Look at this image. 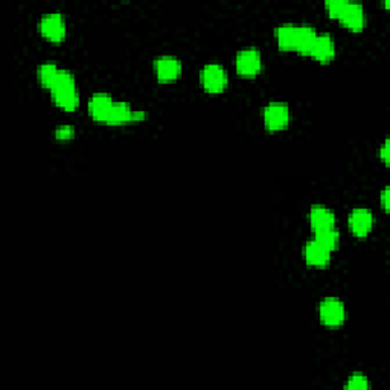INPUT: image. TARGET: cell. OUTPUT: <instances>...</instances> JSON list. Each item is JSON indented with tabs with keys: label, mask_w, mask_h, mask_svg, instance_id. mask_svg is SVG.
<instances>
[{
	"label": "cell",
	"mask_w": 390,
	"mask_h": 390,
	"mask_svg": "<svg viewBox=\"0 0 390 390\" xmlns=\"http://www.w3.org/2000/svg\"><path fill=\"white\" fill-rule=\"evenodd\" d=\"M263 120L267 132H284L290 125V107L285 102H270L263 110Z\"/></svg>",
	"instance_id": "4"
},
{
	"label": "cell",
	"mask_w": 390,
	"mask_h": 390,
	"mask_svg": "<svg viewBox=\"0 0 390 390\" xmlns=\"http://www.w3.org/2000/svg\"><path fill=\"white\" fill-rule=\"evenodd\" d=\"M348 228L355 238H366L374 229V214L368 207H355L349 212Z\"/></svg>",
	"instance_id": "9"
},
{
	"label": "cell",
	"mask_w": 390,
	"mask_h": 390,
	"mask_svg": "<svg viewBox=\"0 0 390 390\" xmlns=\"http://www.w3.org/2000/svg\"><path fill=\"white\" fill-rule=\"evenodd\" d=\"M274 40L276 45L284 52H294L298 40V26L296 25H279L274 29Z\"/></svg>",
	"instance_id": "15"
},
{
	"label": "cell",
	"mask_w": 390,
	"mask_h": 390,
	"mask_svg": "<svg viewBox=\"0 0 390 390\" xmlns=\"http://www.w3.org/2000/svg\"><path fill=\"white\" fill-rule=\"evenodd\" d=\"M113 102H115L113 98H111V95L109 93H104V92L93 93L88 104L89 116L95 120V123L106 124L107 118L110 115V110L113 107Z\"/></svg>",
	"instance_id": "10"
},
{
	"label": "cell",
	"mask_w": 390,
	"mask_h": 390,
	"mask_svg": "<svg viewBox=\"0 0 390 390\" xmlns=\"http://www.w3.org/2000/svg\"><path fill=\"white\" fill-rule=\"evenodd\" d=\"M319 320L326 328H340L346 320L344 303L337 298H325L319 303Z\"/></svg>",
	"instance_id": "6"
},
{
	"label": "cell",
	"mask_w": 390,
	"mask_h": 390,
	"mask_svg": "<svg viewBox=\"0 0 390 390\" xmlns=\"http://www.w3.org/2000/svg\"><path fill=\"white\" fill-rule=\"evenodd\" d=\"M49 93L52 102L64 111H75L81 104L80 92L76 89L75 76L71 71H67V69H60L57 80L50 88Z\"/></svg>",
	"instance_id": "1"
},
{
	"label": "cell",
	"mask_w": 390,
	"mask_h": 390,
	"mask_svg": "<svg viewBox=\"0 0 390 390\" xmlns=\"http://www.w3.org/2000/svg\"><path fill=\"white\" fill-rule=\"evenodd\" d=\"M55 139L60 142H67V141H72L75 137V127L72 125H58L55 128V133H54Z\"/></svg>",
	"instance_id": "21"
},
{
	"label": "cell",
	"mask_w": 390,
	"mask_h": 390,
	"mask_svg": "<svg viewBox=\"0 0 390 390\" xmlns=\"http://www.w3.org/2000/svg\"><path fill=\"white\" fill-rule=\"evenodd\" d=\"M331 252L326 250L323 246H320L319 242L313 238L307 241V244L303 246V261L307 265L314 268H323L328 267L331 263Z\"/></svg>",
	"instance_id": "13"
},
{
	"label": "cell",
	"mask_w": 390,
	"mask_h": 390,
	"mask_svg": "<svg viewBox=\"0 0 390 390\" xmlns=\"http://www.w3.org/2000/svg\"><path fill=\"white\" fill-rule=\"evenodd\" d=\"M346 6H348V2H346V0H329V2L325 4V11H326L328 17L339 20Z\"/></svg>",
	"instance_id": "20"
},
{
	"label": "cell",
	"mask_w": 390,
	"mask_h": 390,
	"mask_svg": "<svg viewBox=\"0 0 390 390\" xmlns=\"http://www.w3.org/2000/svg\"><path fill=\"white\" fill-rule=\"evenodd\" d=\"M237 74L242 78H255L263 71V55L256 48H246L237 52Z\"/></svg>",
	"instance_id": "7"
},
{
	"label": "cell",
	"mask_w": 390,
	"mask_h": 390,
	"mask_svg": "<svg viewBox=\"0 0 390 390\" xmlns=\"http://www.w3.org/2000/svg\"><path fill=\"white\" fill-rule=\"evenodd\" d=\"M200 84L206 93L220 95L228 89L229 76L226 69L218 63L206 64L200 72Z\"/></svg>",
	"instance_id": "2"
},
{
	"label": "cell",
	"mask_w": 390,
	"mask_h": 390,
	"mask_svg": "<svg viewBox=\"0 0 390 390\" xmlns=\"http://www.w3.org/2000/svg\"><path fill=\"white\" fill-rule=\"evenodd\" d=\"M378 158H379V160L383 162L384 165H387V163H389V141H384V144L379 146Z\"/></svg>",
	"instance_id": "22"
},
{
	"label": "cell",
	"mask_w": 390,
	"mask_h": 390,
	"mask_svg": "<svg viewBox=\"0 0 390 390\" xmlns=\"http://www.w3.org/2000/svg\"><path fill=\"white\" fill-rule=\"evenodd\" d=\"M343 387L346 390H368L370 389V381L365 374H361V372H355V374H352L346 379Z\"/></svg>",
	"instance_id": "19"
},
{
	"label": "cell",
	"mask_w": 390,
	"mask_h": 390,
	"mask_svg": "<svg viewBox=\"0 0 390 390\" xmlns=\"http://www.w3.org/2000/svg\"><path fill=\"white\" fill-rule=\"evenodd\" d=\"M308 220H309L311 230L314 233L323 229L335 228V214L333 212V209H329V207L322 204L311 206V209L308 212Z\"/></svg>",
	"instance_id": "14"
},
{
	"label": "cell",
	"mask_w": 390,
	"mask_h": 390,
	"mask_svg": "<svg viewBox=\"0 0 390 390\" xmlns=\"http://www.w3.org/2000/svg\"><path fill=\"white\" fill-rule=\"evenodd\" d=\"M60 72V67L55 63H43L39 66L37 69V78H39V83L43 89L50 90L52 85H54L57 76Z\"/></svg>",
	"instance_id": "18"
},
{
	"label": "cell",
	"mask_w": 390,
	"mask_h": 390,
	"mask_svg": "<svg viewBox=\"0 0 390 390\" xmlns=\"http://www.w3.org/2000/svg\"><path fill=\"white\" fill-rule=\"evenodd\" d=\"M153 72L160 84H172L180 80L183 66L177 57L160 55L153 62Z\"/></svg>",
	"instance_id": "5"
},
{
	"label": "cell",
	"mask_w": 390,
	"mask_h": 390,
	"mask_svg": "<svg viewBox=\"0 0 390 390\" xmlns=\"http://www.w3.org/2000/svg\"><path fill=\"white\" fill-rule=\"evenodd\" d=\"M314 239L319 242L320 246H323L329 252H335L340 246V233L335 228L331 229H323L314 233Z\"/></svg>",
	"instance_id": "17"
},
{
	"label": "cell",
	"mask_w": 390,
	"mask_h": 390,
	"mask_svg": "<svg viewBox=\"0 0 390 390\" xmlns=\"http://www.w3.org/2000/svg\"><path fill=\"white\" fill-rule=\"evenodd\" d=\"M337 48L331 34H317L316 43L309 57L320 64H329L335 58Z\"/></svg>",
	"instance_id": "12"
},
{
	"label": "cell",
	"mask_w": 390,
	"mask_h": 390,
	"mask_svg": "<svg viewBox=\"0 0 390 390\" xmlns=\"http://www.w3.org/2000/svg\"><path fill=\"white\" fill-rule=\"evenodd\" d=\"M343 28L351 32H361L366 28V11L365 6L357 2H348L342 17L339 19Z\"/></svg>",
	"instance_id": "11"
},
{
	"label": "cell",
	"mask_w": 390,
	"mask_h": 390,
	"mask_svg": "<svg viewBox=\"0 0 390 390\" xmlns=\"http://www.w3.org/2000/svg\"><path fill=\"white\" fill-rule=\"evenodd\" d=\"M317 39V31L309 25H300L298 26V40H296V48L294 52H298L302 57H309L311 50Z\"/></svg>",
	"instance_id": "16"
},
{
	"label": "cell",
	"mask_w": 390,
	"mask_h": 390,
	"mask_svg": "<svg viewBox=\"0 0 390 390\" xmlns=\"http://www.w3.org/2000/svg\"><path fill=\"white\" fill-rule=\"evenodd\" d=\"M389 188L386 186L383 190H381V194H379V204L383 209L387 212L389 211Z\"/></svg>",
	"instance_id": "23"
},
{
	"label": "cell",
	"mask_w": 390,
	"mask_h": 390,
	"mask_svg": "<svg viewBox=\"0 0 390 390\" xmlns=\"http://www.w3.org/2000/svg\"><path fill=\"white\" fill-rule=\"evenodd\" d=\"M41 37L50 43H62L67 36L66 19L62 13L43 14L39 20Z\"/></svg>",
	"instance_id": "3"
},
{
	"label": "cell",
	"mask_w": 390,
	"mask_h": 390,
	"mask_svg": "<svg viewBox=\"0 0 390 390\" xmlns=\"http://www.w3.org/2000/svg\"><path fill=\"white\" fill-rule=\"evenodd\" d=\"M148 118L146 111L144 110H134L128 102L125 101H115L113 107L110 110V115L107 118V125H127V124H137L144 123Z\"/></svg>",
	"instance_id": "8"
}]
</instances>
